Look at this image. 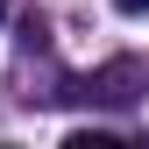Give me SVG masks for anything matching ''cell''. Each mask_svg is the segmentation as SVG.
Returning <instances> with one entry per match:
<instances>
[{
	"instance_id": "obj_1",
	"label": "cell",
	"mask_w": 149,
	"mask_h": 149,
	"mask_svg": "<svg viewBox=\"0 0 149 149\" xmlns=\"http://www.w3.org/2000/svg\"><path fill=\"white\" fill-rule=\"evenodd\" d=\"M135 85H142V64L135 57H114V64H107V71H92V100H107V107H128V100H135Z\"/></svg>"
},
{
	"instance_id": "obj_3",
	"label": "cell",
	"mask_w": 149,
	"mask_h": 149,
	"mask_svg": "<svg viewBox=\"0 0 149 149\" xmlns=\"http://www.w3.org/2000/svg\"><path fill=\"white\" fill-rule=\"evenodd\" d=\"M0 22H7V0H0Z\"/></svg>"
},
{
	"instance_id": "obj_2",
	"label": "cell",
	"mask_w": 149,
	"mask_h": 149,
	"mask_svg": "<svg viewBox=\"0 0 149 149\" xmlns=\"http://www.w3.org/2000/svg\"><path fill=\"white\" fill-rule=\"evenodd\" d=\"M114 7H121V14H149V0H114Z\"/></svg>"
}]
</instances>
